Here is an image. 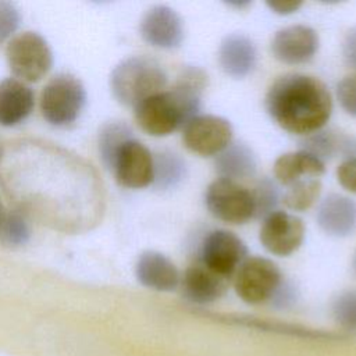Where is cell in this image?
<instances>
[{"instance_id":"obj_28","label":"cell","mask_w":356,"mask_h":356,"mask_svg":"<svg viewBox=\"0 0 356 356\" xmlns=\"http://www.w3.org/2000/svg\"><path fill=\"white\" fill-rule=\"evenodd\" d=\"M337 97L341 107L356 118V74L346 75L337 85Z\"/></svg>"},{"instance_id":"obj_6","label":"cell","mask_w":356,"mask_h":356,"mask_svg":"<svg viewBox=\"0 0 356 356\" xmlns=\"http://www.w3.org/2000/svg\"><path fill=\"white\" fill-rule=\"evenodd\" d=\"M282 284V275L274 261L260 256L243 260L235 273L234 288L236 295L249 305L271 300Z\"/></svg>"},{"instance_id":"obj_15","label":"cell","mask_w":356,"mask_h":356,"mask_svg":"<svg viewBox=\"0 0 356 356\" xmlns=\"http://www.w3.org/2000/svg\"><path fill=\"white\" fill-rule=\"evenodd\" d=\"M135 274L143 286L160 292L174 291L179 284V273L175 264L156 250H146L138 257Z\"/></svg>"},{"instance_id":"obj_23","label":"cell","mask_w":356,"mask_h":356,"mask_svg":"<svg viewBox=\"0 0 356 356\" xmlns=\"http://www.w3.org/2000/svg\"><path fill=\"white\" fill-rule=\"evenodd\" d=\"M131 134L132 132L129 127H127L124 122H110L102 129L99 138V149L102 159L108 168L122 143L132 138Z\"/></svg>"},{"instance_id":"obj_1","label":"cell","mask_w":356,"mask_h":356,"mask_svg":"<svg viewBox=\"0 0 356 356\" xmlns=\"http://www.w3.org/2000/svg\"><path fill=\"white\" fill-rule=\"evenodd\" d=\"M266 110L286 132L312 135L330 120L332 99L323 81L306 74H285L266 95Z\"/></svg>"},{"instance_id":"obj_8","label":"cell","mask_w":356,"mask_h":356,"mask_svg":"<svg viewBox=\"0 0 356 356\" xmlns=\"http://www.w3.org/2000/svg\"><path fill=\"white\" fill-rule=\"evenodd\" d=\"M232 125L228 120L213 114H197L182 128L185 147L199 156H217L232 140Z\"/></svg>"},{"instance_id":"obj_12","label":"cell","mask_w":356,"mask_h":356,"mask_svg":"<svg viewBox=\"0 0 356 356\" xmlns=\"http://www.w3.org/2000/svg\"><path fill=\"white\" fill-rule=\"evenodd\" d=\"M140 36L159 49H175L184 39V24L178 13L168 6H154L140 21Z\"/></svg>"},{"instance_id":"obj_3","label":"cell","mask_w":356,"mask_h":356,"mask_svg":"<svg viewBox=\"0 0 356 356\" xmlns=\"http://www.w3.org/2000/svg\"><path fill=\"white\" fill-rule=\"evenodd\" d=\"M168 76L163 65L147 56H132L115 65L110 76L114 97L125 106H138L161 92Z\"/></svg>"},{"instance_id":"obj_21","label":"cell","mask_w":356,"mask_h":356,"mask_svg":"<svg viewBox=\"0 0 356 356\" xmlns=\"http://www.w3.org/2000/svg\"><path fill=\"white\" fill-rule=\"evenodd\" d=\"M321 192L318 178H305L289 186L284 195V204L293 211H305L314 204Z\"/></svg>"},{"instance_id":"obj_26","label":"cell","mask_w":356,"mask_h":356,"mask_svg":"<svg viewBox=\"0 0 356 356\" xmlns=\"http://www.w3.org/2000/svg\"><path fill=\"white\" fill-rule=\"evenodd\" d=\"M252 196L254 202V216L266 217L274 211L278 200V191L270 179H261L252 192Z\"/></svg>"},{"instance_id":"obj_5","label":"cell","mask_w":356,"mask_h":356,"mask_svg":"<svg viewBox=\"0 0 356 356\" xmlns=\"http://www.w3.org/2000/svg\"><path fill=\"white\" fill-rule=\"evenodd\" d=\"M6 58L11 72L21 82L39 81L53 64L47 42L36 32H22L14 36L6 47Z\"/></svg>"},{"instance_id":"obj_29","label":"cell","mask_w":356,"mask_h":356,"mask_svg":"<svg viewBox=\"0 0 356 356\" xmlns=\"http://www.w3.org/2000/svg\"><path fill=\"white\" fill-rule=\"evenodd\" d=\"M19 24V13L14 4L0 1V43L8 39Z\"/></svg>"},{"instance_id":"obj_19","label":"cell","mask_w":356,"mask_h":356,"mask_svg":"<svg viewBox=\"0 0 356 356\" xmlns=\"http://www.w3.org/2000/svg\"><path fill=\"white\" fill-rule=\"evenodd\" d=\"M273 171L280 184L291 186L305 178H320L325 172V167L314 154L306 150H299L281 154L275 160Z\"/></svg>"},{"instance_id":"obj_18","label":"cell","mask_w":356,"mask_h":356,"mask_svg":"<svg viewBox=\"0 0 356 356\" xmlns=\"http://www.w3.org/2000/svg\"><path fill=\"white\" fill-rule=\"evenodd\" d=\"M33 108V93L21 81H0V125L13 127L24 121Z\"/></svg>"},{"instance_id":"obj_9","label":"cell","mask_w":356,"mask_h":356,"mask_svg":"<svg viewBox=\"0 0 356 356\" xmlns=\"http://www.w3.org/2000/svg\"><path fill=\"white\" fill-rule=\"evenodd\" d=\"M248 257L245 242L231 231L214 229L202 243L200 261L217 274L229 278Z\"/></svg>"},{"instance_id":"obj_33","label":"cell","mask_w":356,"mask_h":356,"mask_svg":"<svg viewBox=\"0 0 356 356\" xmlns=\"http://www.w3.org/2000/svg\"><path fill=\"white\" fill-rule=\"evenodd\" d=\"M3 217H4V211H3V206H1V203H0V224H1V221H3Z\"/></svg>"},{"instance_id":"obj_24","label":"cell","mask_w":356,"mask_h":356,"mask_svg":"<svg viewBox=\"0 0 356 356\" xmlns=\"http://www.w3.org/2000/svg\"><path fill=\"white\" fill-rule=\"evenodd\" d=\"M0 236L8 245H24L29 238V228L25 218L17 211L4 214L0 224Z\"/></svg>"},{"instance_id":"obj_31","label":"cell","mask_w":356,"mask_h":356,"mask_svg":"<svg viewBox=\"0 0 356 356\" xmlns=\"http://www.w3.org/2000/svg\"><path fill=\"white\" fill-rule=\"evenodd\" d=\"M342 53L346 64L356 70V26L350 28L343 39Z\"/></svg>"},{"instance_id":"obj_16","label":"cell","mask_w":356,"mask_h":356,"mask_svg":"<svg viewBox=\"0 0 356 356\" xmlns=\"http://www.w3.org/2000/svg\"><path fill=\"white\" fill-rule=\"evenodd\" d=\"M317 222L331 236H348L356 229V203L343 195L331 193L317 209Z\"/></svg>"},{"instance_id":"obj_17","label":"cell","mask_w":356,"mask_h":356,"mask_svg":"<svg viewBox=\"0 0 356 356\" xmlns=\"http://www.w3.org/2000/svg\"><path fill=\"white\" fill-rule=\"evenodd\" d=\"M257 61L254 43L242 33L227 35L218 47V63L221 70L232 78L249 75Z\"/></svg>"},{"instance_id":"obj_2","label":"cell","mask_w":356,"mask_h":356,"mask_svg":"<svg viewBox=\"0 0 356 356\" xmlns=\"http://www.w3.org/2000/svg\"><path fill=\"white\" fill-rule=\"evenodd\" d=\"M206 85L207 75L202 68L184 67L171 89L161 90L135 106L138 125L152 136H167L184 128L197 115Z\"/></svg>"},{"instance_id":"obj_32","label":"cell","mask_w":356,"mask_h":356,"mask_svg":"<svg viewBox=\"0 0 356 356\" xmlns=\"http://www.w3.org/2000/svg\"><path fill=\"white\" fill-rule=\"evenodd\" d=\"M302 6V1H282V0H278V1H267V7L275 13V14H280V15H288V14H292L295 11H298Z\"/></svg>"},{"instance_id":"obj_27","label":"cell","mask_w":356,"mask_h":356,"mask_svg":"<svg viewBox=\"0 0 356 356\" xmlns=\"http://www.w3.org/2000/svg\"><path fill=\"white\" fill-rule=\"evenodd\" d=\"M332 313L342 327L356 330V292L339 295L334 302Z\"/></svg>"},{"instance_id":"obj_14","label":"cell","mask_w":356,"mask_h":356,"mask_svg":"<svg viewBox=\"0 0 356 356\" xmlns=\"http://www.w3.org/2000/svg\"><path fill=\"white\" fill-rule=\"evenodd\" d=\"M228 280L197 260L184 273L182 293L192 303L207 305L220 299L227 292Z\"/></svg>"},{"instance_id":"obj_20","label":"cell","mask_w":356,"mask_h":356,"mask_svg":"<svg viewBox=\"0 0 356 356\" xmlns=\"http://www.w3.org/2000/svg\"><path fill=\"white\" fill-rule=\"evenodd\" d=\"M257 163L253 152L243 143H229L216 159V170L220 178L232 181L254 175Z\"/></svg>"},{"instance_id":"obj_35","label":"cell","mask_w":356,"mask_h":356,"mask_svg":"<svg viewBox=\"0 0 356 356\" xmlns=\"http://www.w3.org/2000/svg\"><path fill=\"white\" fill-rule=\"evenodd\" d=\"M0 157H1V147H0Z\"/></svg>"},{"instance_id":"obj_11","label":"cell","mask_w":356,"mask_h":356,"mask_svg":"<svg viewBox=\"0 0 356 356\" xmlns=\"http://www.w3.org/2000/svg\"><path fill=\"white\" fill-rule=\"evenodd\" d=\"M259 239L264 249L275 256H289L305 239V224L295 214L274 210L264 217Z\"/></svg>"},{"instance_id":"obj_4","label":"cell","mask_w":356,"mask_h":356,"mask_svg":"<svg viewBox=\"0 0 356 356\" xmlns=\"http://www.w3.org/2000/svg\"><path fill=\"white\" fill-rule=\"evenodd\" d=\"M85 99V88L76 76L58 74L46 83L40 93V111L50 124L68 125L78 118Z\"/></svg>"},{"instance_id":"obj_7","label":"cell","mask_w":356,"mask_h":356,"mask_svg":"<svg viewBox=\"0 0 356 356\" xmlns=\"http://www.w3.org/2000/svg\"><path fill=\"white\" fill-rule=\"evenodd\" d=\"M204 202L216 218L228 224H245L254 216L252 192L228 178L213 181L206 189Z\"/></svg>"},{"instance_id":"obj_10","label":"cell","mask_w":356,"mask_h":356,"mask_svg":"<svg viewBox=\"0 0 356 356\" xmlns=\"http://www.w3.org/2000/svg\"><path fill=\"white\" fill-rule=\"evenodd\" d=\"M110 168L114 171L117 182L125 188L139 189L153 182V154L145 145L134 138L122 143Z\"/></svg>"},{"instance_id":"obj_13","label":"cell","mask_w":356,"mask_h":356,"mask_svg":"<svg viewBox=\"0 0 356 356\" xmlns=\"http://www.w3.org/2000/svg\"><path fill=\"white\" fill-rule=\"evenodd\" d=\"M318 49V35L307 25H289L280 29L271 40L273 56L284 64H303Z\"/></svg>"},{"instance_id":"obj_22","label":"cell","mask_w":356,"mask_h":356,"mask_svg":"<svg viewBox=\"0 0 356 356\" xmlns=\"http://www.w3.org/2000/svg\"><path fill=\"white\" fill-rule=\"evenodd\" d=\"M154 175L153 182L159 188H170L177 185L185 175V163L171 152L159 153L153 157Z\"/></svg>"},{"instance_id":"obj_30","label":"cell","mask_w":356,"mask_h":356,"mask_svg":"<svg viewBox=\"0 0 356 356\" xmlns=\"http://www.w3.org/2000/svg\"><path fill=\"white\" fill-rule=\"evenodd\" d=\"M337 179L343 189L356 193V156L343 160L338 165Z\"/></svg>"},{"instance_id":"obj_34","label":"cell","mask_w":356,"mask_h":356,"mask_svg":"<svg viewBox=\"0 0 356 356\" xmlns=\"http://www.w3.org/2000/svg\"><path fill=\"white\" fill-rule=\"evenodd\" d=\"M355 270H356V254H355Z\"/></svg>"},{"instance_id":"obj_25","label":"cell","mask_w":356,"mask_h":356,"mask_svg":"<svg viewBox=\"0 0 356 356\" xmlns=\"http://www.w3.org/2000/svg\"><path fill=\"white\" fill-rule=\"evenodd\" d=\"M342 146L350 147L349 142L341 140V138L332 135L331 132H316L307 139V146L305 150L323 161V159L334 156Z\"/></svg>"}]
</instances>
